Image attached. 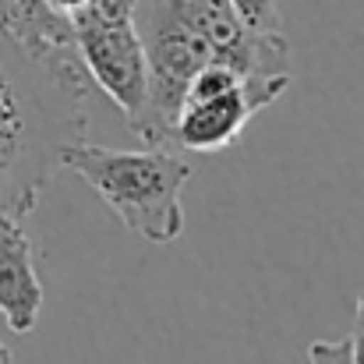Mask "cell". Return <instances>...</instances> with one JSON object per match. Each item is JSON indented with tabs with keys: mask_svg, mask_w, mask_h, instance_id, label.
<instances>
[{
	"mask_svg": "<svg viewBox=\"0 0 364 364\" xmlns=\"http://www.w3.org/2000/svg\"><path fill=\"white\" fill-rule=\"evenodd\" d=\"M57 166L75 170L141 241L173 244L184 234L181 191L191 177V163L173 149L149 145L141 152H127L75 138L60 145Z\"/></svg>",
	"mask_w": 364,
	"mask_h": 364,
	"instance_id": "6da1fadb",
	"label": "cell"
},
{
	"mask_svg": "<svg viewBox=\"0 0 364 364\" xmlns=\"http://www.w3.org/2000/svg\"><path fill=\"white\" fill-rule=\"evenodd\" d=\"M85 117H57L43 96L0 60V213L25 220L57 166L64 141L82 138Z\"/></svg>",
	"mask_w": 364,
	"mask_h": 364,
	"instance_id": "7a4b0ae2",
	"label": "cell"
},
{
	"mask_svg": "<svg viewBox=\"0 0 364 364\" xmlns=\"http://www.w3.org/2000/svg\"><path fill=\"white\" fill-rule=\"evenodd\" d=\"M134 0H89L75 14L82 64L114 107L134 121L145 107V53L134 32Z\"/></svg>",
	"mask_w": 364,
	"mask_h": 364,
	"instance_id": "3957f363",
	"label": "cell"
},
{
	"mask_svg": "<svg viewBox=\"0 0 364 364\" xmlns=\"http://www.w3.org/2000/svg\"><path fill=\"white\" fill-rule=\"evenodd\" d=\"M0 39L21 50L60 96L78 103L89 96L92 78L78 53L75 18L50 0H0Z\"/></svg>",
	"mask_w": 364,
	"mask_h": 364,
	"instance_id": "277c9868",
	"label": "cell"
},
{
	"mask_svg": "<svg viewBox=\"0 0 364 364\" xmlns=\"http://www.w3.org/2000/svg\"><path fill=\"white\" fill-rule=\"evenodd\" d=\"M290 85V75H244L230 92L209 100H184L173 121V149L213 156L230 149L244 134V124L272 107Z\"/></svg>",
	"mask_w": 364,
	"mask_h": 364,
	"instance_id": "5b68a950",
	"label": "cell"
},
{
	"mask_svg": "<svg viewBox=\"0 0 364 364\" xmlns=\"http://www.w3.org/2000/svg\"><path fill=\"white\" fill-rule=\"evenodd\" d=\"M43 308V283L36 272L32 241L21 220L0 213V315L14 333H32Z\"/></svg>",
	"mask_w": 364,
	"mask_h": 364,
	"instance_id": "8992f818",
	"label": "cell"
},
{
	"mask_svg": "<svg viewBox=\"0 0 364 364\" xmlns=\"http://www.w3.org/2000/svg\"><path fill=\"white\" fill-rule=\"evenodd\" d=\"M244 25L258 32H279V7L276 0H230Z\"/></svg>",
	"mask_w": 364,
	"mask_h": 364,
	"instance_id": "52a82bcc",
	"label": "cell"
},
{
	"mask_svg": "<svg viewBox=\"0 0 364 364\" xmlns=\"http://www.w3.org/2000/svg\"><path fill=\"white\" fill-rule=\"evenodd\" d=\"M308 364H350L347 340H315L308 347Z\"/></svg>",
	"mask_w": 364,
	"mask_h": 364,
	"instance_id": "ba28073f",
	"label": "cell"
},
{
	"mask_svg": "<svg viewBox=\"0 0 364 364\" xmlns=\"http://www.w3.org/2000/svg\"><path fill=\"white\" fill-rule=\"evenodd\" d=\"M350 364H364V294H358V315H354V333H350Z\"/></svg>",
	"mask_w": 364,
	"mask_h": 364,
	"instance_id": "9c48e42d",
	"label": "cell"
},
{
	"mask_svg": "<svg viewBox=\"0 0 364 364\" xmlns=\"http://www.w3.org/2000/svg\"><path fill=\"white\" fill-rule=\"evenodd\" d=\"M50 4H53L57 11H64V14H71V18H75V14H78V11H82L89 0H50Z\"/></svg>",
	"mask_w": 364,
	"mask_h": 364,
	"instance_id": "30bf717a",
	"label": "cell"
},
{
	"mask_svg": "<svg viewBox=\"0 0 364 364\" xmlns=\"http://www.w3.org/2000/svg\"><path fill=\"white\" fill-rule=\"evenodd\" d=\"M0 364H11V350H7L4 343H0Z\"/></svg>",
	"mask_w": 364,
	"mask_h": 364,
	"instance_id": "8fae6325",
	"label": "cell"
}]
</instances>
